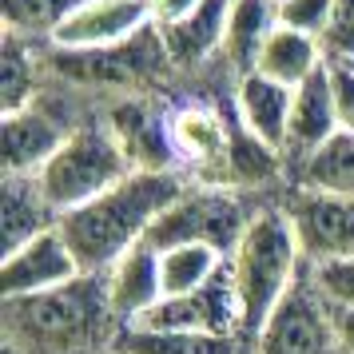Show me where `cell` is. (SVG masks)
<instances>
[{
    "instance_id": "1",
    "label": "cell",
    "mask_w": 354,
    "mask_h": 354,
    "mask_svg": "<svg viewBox=\"0 0 354 354\" xmlns=\"http://www.w3.org/2000/svg\"><path fill=\"white\" fill-rule=\"evenodd\" d=\"M183 176L176 171H131L115 187L96 195L92 203L60 215V235L84 274H104L120 255L147 239L151 223L183 195Z\"/></svg>"
},
{
    "instance_id": "2",
    "label": "cell",
    "mask_w": 354,
    "mask_h": 354,
    "mask_svg": "<svg viewBox=\"0 0 354 354\" xmlns=\"http://www.w3.org/2000/svg\"><path fill=\"white\" fill-rule=\"evenodd\" d=\"M8 335L32 354H76L96 342H112L120 330L108 306L104 274H80L56 290L4 299Z\"/></svg>"
},
{
    "instance_id": "3",
    "label": "cell",
    "mask_w": 354,
    "mask_h": 354,
    "mask_svg": "<svg viewBox=\"0 0 354 354\" xmlns=\"http://www.w3.org/2000/svg\"><path fill=\"white\" fill-rule=\"evenodd\" d=\"M227 267H231V283L239 295L243 338L251 342L259 326L271 319V310L287 299L290 287L306 271L303 247H299L287 207H255L243 239L227 255Z\"/></svg>"
},
{
    "instance_id": "4",
    "label": "cell",
    "mask_w": 354,
    "mask_h": 354,
    "mask_svg": "<svg viewBox=\"0 0 354 354\" xmlns=\"http://www.w3.org/2000/svg\"><path fill=\"white\" fill-rule=\"evenodd\" d=\"M136 171L128 147L120 144L112 124H80L68 131L60 151L40 167V187L48 195V203L60 215L92 203L96 195L115 187L120 179Z\"/></svg>"
},
{
    "instance_id": "5",
    "label": "cell",
    "mask_w": 354,
    "mask_h": 354,
    "mask_svg": "<svg viewBox=\"0 0 354 354\" xmlns=\"http://www.w3.org/2000/svg\"><path fill=\"white\" fill-rule=\"evenodd\" d=\"M251 215L255 211L243 203L239 187H227V183H192L151 223L144 243L156 247V251L176 247V243H203V247H215L219 255H231L235 243L243 239L247 223H251Z\"/></svg>"
},
{
    "instance_id": "6",
    "label": "cell",
    "mask_w": 354,
    "mask_h": 354,
    "mask_svg": "<svg viewBox=\"0 0 354 354\" xmlns=\"http://www.w3.org/2000/svg\"><path fill=\"white\" fill-rule=\"evenodd\" d=\"M251 354H342L335 335V315L310 279V267L271 310V319L251 338Z\"/></svg>"
},
{
    "instance_id": "7",
    "label": "cell",
    "mask_w": 354,
    "mask_h": 354,
    "mask_svg": "<svg viewBox=\"0 0 354 354\" xmlns=\"http://www.w3.org/2000/svg\"><path fill=\"white\" fill-rule=\"evenodd\" d=\"M283 207H287L290 223H295L306 267L354 255V199L290 187Z\"/></svg>"
},
{
    "instance_id": "8",
    "label": "cell",
    "mask_w": 354,
    "mask_h": 354,
    "mask_svg": "<svg viewBox=\"0 0 354 354\" xmlns=\"http://www.w3.org/2000/svg\"><path fill=\"white\" fill-rule=\"evenodd\" d=\"M136 326L151 330H192V335H239L243 338V315H239V295L231 283V267L211 279L207 287L179 295V299H160Z\"/></svg>"
},
{
    "instance_id": "9",
    "label": "cell",
    "mask_w": 354,
    "mask_h": 354,
    "mask_svg": "<svg viewBox=\"0 0 354 354\" xmlns=\"http://www.w3.org/2000/svg\"><path fill=\"white\" fill-rule=\"evenodd\" d=\"M151 28L147 0H84L80 8L52 32L56 52H100L128 44Z\"/></svg>"
},
{
    "instance_id": "10",
    "label": "cell",
    "mask_w": 354,
    "mask_h": 354,
    "mask_svg": "<svg viewBox=\"0 0 354 354\" xmlns=\"http://www.w3.org/2000/svg\"><path fill=\"white\" fill-rule=\"evenodd\" d=\"M80 259L72 255L68 239L60 227H52L44 235L28 239L24 247L8 251L0 263V295L4 299H20V295H40V290H56L80 279Z\"/></svg>"
},
{
    "instance_id": "11",
    "label": "cell",
    "mask_w": 354,
    "mask_h": 354,
    "mask_svg": "<svg viewBox=\"0 0 354 354\" xmlns=\"http://www.w3.org/2000/svg\"><path fill=\"white\" fill-rule=\"evenodd\" d=\"M335 131H338V108H335L330 64H326L303 88H295V104H290V120H287V144H283L287 176L290 167H299L306 156H315Z\"/></svg>"
},
{
    "instance_id": "12",
    "label": "cell",
    "mask_w": 354,
    "mask_h": 354,
    "mask_svg": "<svg viewBox=\"0 0 354 354\" xmlns=\"http://www.w3.org/2000/svg\"><path fill=\"white\" fill-rule=\"evenodd\" d=\"M104 283H108V306H112L115 326H136L163 299L160 251L147 243L131 247L128 255H120L104 271Z\"/></svg>"
},
{
    "instance_id": "13",
    "label": "cell",
    "mask_w": 354,
    "mask_h": 354,
    "mask_svg": "<svg viewBox=\"0 0 354 354\" xmlns=\"http://www.w3.org/2000/svg\"><path fill=\"white\" fill-rule=\"evenodd\" d=\"M68 124H60L40 104L4 115V176H40V167L68 140Z\"/></svg>"
},
{
    "instance_id": "14",
    "label": "cell",
    "mask_w": 354,
    "mask_h": 354,
    "mask_svg": "<svg viewBox=\"0 0 354 354\" xmlns=\"http://www.w3.org/2000/svg\"><path fill=\"white\" fill-rule=\"evenodd\" d=\"M290 104H295V88L271 80L263 72H251V76L235 80V120L255 140L271 144L274 151H283V144H287Z\"/></svg>"
},
{
    "instance_id": "15",
    "label": "cell",
    "mask_w": 354,
    "mask_h": 354,
    "mask_svg": "<svg viewBox=\"0 0 354 354\" xmlns=\"http://www.w3.org/2000/svg\"><path fill=\"white\" fill-rule=\"evenodd\" d=\"M167 131H171V147H176L179 163L192 167H219L227 163V147H231V124L223 115L207 108V104H179L176 112H167Z\"/></svg>"
},
{
    "instance_id": "16",
    "label": "cell",
    "mask_w": 354,
    "mask_h": 354,
    "mask_svg": "<svg viewBox=\"0 0 354 354\" xmlns=\"http://www.w3.org/2000/svg\"><path fill=\"white\" fill-rule=\"evenodd\" d=\"M112 128L120 144L128 147L136 171H176V147H171V131H167V115L151 108L144 100H128L120 104L112 115Z\"/></svg>"
},
{
    "instance_id": "17",
    "label": "cell",
    "mask_w": 354,
    "mask_h": 354,
    "mask_svg": "<svg viewBox=\"0 0 354 354\" xmlns=\"http://www.w3.org/2000/svg\"><path fill=\"white\" fill-rule=\"evenodd\" d=\"M60 223V211L48 203V195L36 176H4L0 179V227H4V255L24 247L28 239L44 235Z\"/></svg>"
},
{
    "instance_id": "18",
    "label": "cell",
    "mask_w": 354,
    "mask_h": 354,
    "mask_svg": "<svg viewBox=\"0 0 354 354\" xmlns=\"http://www.w3.org/2000/svg\"><path fill=\"white\" fill-rule=\"evenodd\" d=\"M279 28V0H231L223 28V56L235 76H251L267 36Z\"/></svg>"
},
{
    "instance_id": "19",
    "label": "cell",
    "mask_w": 354,
    "mask_h": 354,
    "mask_svg": "<svg viewBox=\"0 0 354 354\" xmlns=\"http://www.w3.org/2000/svg\"><path fill=\"white\" fill-rule=\"evenodd\" d=\"M112 354H251V342L239 335H192V330H151L120 326L108 342Z\"/></svg>"
},
{
    "instance_id": "20",
    "label": "cell",
    "mask_w": 354,
    "mask_h": 354,
    "mask_svg": "<svg viewBox=\"0 0 354 354\" xmlns=\"http://www.w3.org/2000/svg\"><path fill=\"white\" fill-rule=\"evenodd\" d=\"M227 8L231 0H207L199 12H192L187 20H179L171 28H156L163 40L167 60L179 68L203 64L207 56L223 52V28H227Z\"/></svg>"
},
{
    "instance_id": "21",
    "label": "cell",
    "mask_w": 354,
    "mask_h": 354,
    "mask_svg": "<svg viewBox=\"0 0 354 354\" xmlns=\"http://www.w3.org/2000/svg\"><path fill=\"white\" fill-rule=\"evenodd\" d=\"M326 64H330V60H326V52H322V44L315 36L295 32L287 24H279V28L267 36L263 52H259L255 72H263V76H271V80H279V84H287V88H303V84Z\"/></svg>"
},
{
    "instance_id": "22",
    "label": "cell",
    "mask_w": 354,
    "mask_h": 354,
    "mask_svg": "<svg viewBox=\"0 0 354 354\" xmlns=\"http://www.w3.org/2000/svg\"><path fill=\"white\" fill-rule=\"evenodd\" d=\"M287 179L290 187H303V192L354 199V136L351 131H335L315 156H306L299 167H290Z\"/></svg>"
},
{
    "instance_id": "23",
    "label": "cell",
    "mask_w": 354,
    "mask_h": 354,
    "mask_svg": "<svg viewBox=\"0 0 354 354\" xmlns=\"http://www.w3.org/2000/svg\"><path fill=\"white\" fill-rule=\"evenodd\" d=\"M36 80H40L36 40L4 32V44H0V108H4V115L24 112L28 104H36Z\"/></svg>"
},
{
    "instance_id": "24",
    "label": "cell",
    "mask_w": 354,
    "mask_h": 354,
    "mask_svg": "<svg viewBox=\"0 0 354 354\" xmlns=\"http://www.w3.org/2000/svg\"><path fill=\"white\" fill-rule=\"evenodd\" d=\"M227 255H219L215 247L203 243H176L160 251V283H163V299H179L192 290L207 287L215 274L223 271Z\"/></svg>"
},
{
    "instance_id": "25",
    "label": "cell",
    "mask_w": 354,
    "mask_h": 354,
    "mask_svg": "<svg viewBox=\"0 0 354 354\" xmlns=\"http://www.w3.org/2000/svg\"><path fill=\"white\" fill-rule=\"evenodd\" d=\"M223 171H227V187H263V183H271L287 171V160L271 144L255 140L239 120H231V147H227Z\"/></svg>"
},
{
    "instance_id": "26",
    "label": "cell",
    "mask_w": 354,
    "mask_h": 354,
    "mask_svg": "<svg viewBox=\"0 0 354 354\" xmlns=\"http://www.w3.org/2000/svg\"><path fill=\"white\" fill-rule=\"evenodd\" d=\"M84 0H0L4 32L28 36V40H52V32L64 24Z\"/></svg>"
},
{
    "instance_id": "27",
    "label": "cell",
    "mask_w": 354,
    "mask_h": 354,
    "mask_svg": "<svg viewBox=\"0 0 354 354\" xmlns=\"http://www.w3.org/2000/svg\"><path fill=\"white\" fill-rule=\"evenodd\" d=\"M330 12H335V0H279V24L315 36L319 44L330 24Z\"/></svg>"
},
{
    "instance_id": "28",
    "label": "cell",
    "mask_w": 354,
    "mask_h": 354,
    "mask_svg": "<svg viewBox=\"0 0 354 354\" xmlns=\"http://www.w3.org/2000/svg\"><path fill=\"white\" fill-rule=\"evenodd\" d=\"M310 279L330 306H354V255L310 267Z\"/></svg>"
},
{
    "instance_id": "29",
    "label": "cell",
    "mask_w": 354,
    "mask_h": 354,
    "mask_svg": "<svg viewBox=\"0 0 354 354\" xmlns=\"http://www.w3.org/2000/svg\"><path fill=\"white\" fill-rule=\"evenodd\" d=\"M322 52L335 64H351L354 60V0H335L330 24L322 32Z\"/></svg>"
},
{
    "instance_id": "30",
    "label": "cell",
    "mask_w": 354,
    "mask_h": 354,
    "mask_svg": "<svg viewBox=\"0 0 354 354\" xmlns=\"http://www.w3.org/2000/svg\"><path fill=\"white\" fill-rule=\"evenodd\" d=\"M330 84H335V108H338V131L354 136V68L330 60Z\"/></svg>"
},
{
    "instance_id": "31",
    "label": "cell",
    "mask_w": 354,
    "mask_h": 354,
    "mask_svg": "<svg viewBox=\"0 0 354 354\" xmlns=\"http://www.w3.org/2000/svg\"><path fill=\"white\" fill-rule=\"evenodd\" d=\"M207 0H147V8H151V24L156 28H171L179 20H187L192 12H199Z\"/></svg>"
},
{
    "instance_id": "32",
    "label": "cell",
    "mask_w": 354,
    "mask_h": 354,
    "mask_svg": "<svg viewBox=\"0 0 354 354\" xmlns=\"http://www.w3.org/2000/svg\"><path fill=\"white\" fill-rule=\"evenodd\" d=\"M335 315V335H338V351L354 354V306H330Z\"/></svg>"
},
{
    "instance_id": "33",
    "label": "cell",
    "mask_w": 354,
    "mask_h": 354,
    "mask_svg": "<svg viewBox=\"0 0 354 354\" xmlns=\"http://www.w3.org/2000/svg\"><path fill=\"white\" fill-rule=\"evenodd\" d=\"M104 354H112V351H104Z\"/></svg>"
},
{
    "instance_id": "34",
    "label": "cell",
    "mask_w": 354,
    "mask_h": 354,
    "mask_svg": "<svg viewBox=\"0 0 354 354\" xmlns=\"http://www.w3.org/2000/svg\"><path fill=\"white\" fill-rule=\"evenodd\" d=\"M351 68H354V60H351Z\"/></svg>"
}]
</instances>
